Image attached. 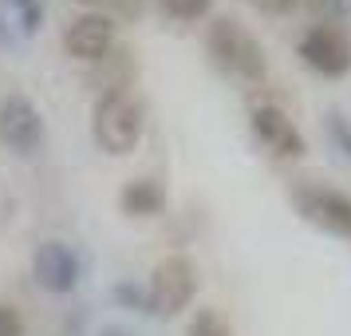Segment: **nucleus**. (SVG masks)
<instances>
[{"instance_id": "obj_4", "label": "nucleus", "mask_w": 351, "mask_h": 336, "mask_svg": "<svg viewBox=\"0 0 351 336\" xmlns=\"http://www.w3.org/2000/svg\"><path fill=\"white\" fill-rule=\"evenodd\" d=\"M300 56L312 71L335 80V76H348V67H351V40L339 28H332V24H316V28L304 32Z\"/></svg>"}, {"instance_id": "obj_12", "label": "nucleus", "mask_w": 351, "mask_h": 336, "mask_svg": "<svg viewBox=\"0 0 351 336\" xmlns=\"http://www.w3.org/2000/svg\"><path fill=\"white\" fill-rule=\"evenodd\" d=\"M158 4H162V12H166V16L186 20V24H190V20H202V16H206L213 0H158Z\"/></svg>"}, {"instance_id": "obj_7", "label": "nucleus", "mask_w": 351, "mask_h": 336, "mask_svg": "<svg viewBox=\"0 0 351 336\" xmlns=\"http://www.w3.org/2000/svg\"><path fill=\"white\" fill-rule=\"evenodd\" d=\"M114 48V24L107 16H87L71 20V28L64 32V52L71 60H83V64H103Z\"/></svg>"}, {"instance_id": "obj_15", "label": "nucleus", "mask_w": 351, "mask_h": 336, "mask_svg": "<svg viewBox=\"0 0 351 336\" xmlns=\"http://www.w3.org/2000/svg\"><path fill=\"white\" fill-rule=\"evenodd\" d=\"M99 336H130V333H123V328H103Z\"/></svg>"}, {"instance_id": "obj_9", "label": "nucleus", "mask_w": 351, "mask_h": 336, "mask_svg": "<svg viewBox=\"0 0 351 336\" xmlns=\"http://www.w3.org/2000/svg\"><path fill=\"white\" fill-rule=\"evenodd\" d=\"M253 131L261 135V143L269 146V150H276L280 159H300L304 155V135L296 131V123L280 107H256Z\"/></svg>"}, {"instance_id": "obj_13", "label": "nucleus", "mask_w": 351, "mask_h": 336, "mask_svg": "<svg viewBox=\"0 0 351 336\" xmlns=\"http://www.w3.org/2000/svg\"><path fill=\"white\" fill-rule=\"evenodd\" d=\"M0 336H24V320L12 304H0Z\"/></svg>"}, {"instance_id": "obj_2", "label": "nucleus", "mask_w": 351, "mask_h": 336, "mask_svg": "<svg viewBox=\"0 0 351 336\" xmlns=\"http://www.w3.org/2000/svg\"><path fill=\"white\" fill-rule=\"evenodd\" d=\"M209 56L225 71L241 76V80H261L265 76V48L256 44V36L245 24H237L229 16L209 24Z\"/></svg>"}, {"instance_id": "obj_10", "label": "nucleus", "mask_w": 351, "mask_h": 336, "mask_svg": "<svg viewBox=\"0 0 351 336\" xmlns=\"http://www.w3.org/2000/svg\"><path fill=\"white\" fill-rule=\"evenodd\" d=\"M119 202H123V210L134 214V218H150V214L162 210V190L150 178H138V182H127V190L119 194Z\"/></svg>"}, {"instance_id": "obj_8", "label": "nucleus", "mask_w": 351, "mask_h": 336, "mask_svg": "<svg viewBox=\"0 0 351 336\" xmlns=\"http://www.w3.org/2000/svg\"><path fill=\"white\" fill-rule=\"evenodd\" d=\"M296 202H300L304 214H308L312 222H319L324 229L343 234V238L351 234V198L348 194L328 190V186H304V190L296 194Z\"/></svg>"}, {"instance_id": "obj_1", "label": "nucleus", "mask_w": 351, "mask_h": 336, "mask_svg": "<svg viewBox=\"0 0 351 336\" xmlns=\"http://www.w3.org/2000/svg\"><path fill=\"white\" fill-rule=\"evenodd\" d=\"M91 135L107 155H130L143 139V103L127 91H107L95 103Z\"/></svg>"}, {"instance_id": "obj_14", "label": "nucleus", "mask_w": 351, "mask_h": 336, "mask_svg": "<svg viewBox=\"0 0 351 336\" xmlns=\"http://www.w3.org/2000/svg\"><path fill=\"white\" fill-rule=\"evenodd\" d=\"M249 4H256L261 12H272V16H285L296 8V0H249Z\"/></svg>"}, {"instance_id": "obj_3", "label": "nucleus", "mask_w": 351, "mask_h": 336, "mask_svg": "<svg viewBox=\"0 0 351 336\" xmlns=\"http://www.w3.org/2000/svg\"><path fill=\"white\" fill-rule=\"evenodd\" d=\"M193 289H197V269H193L190 257H162L154 265V277H150V309L158 317H178L193 301Z\"/></svg>"}, {"instance_id": "obj_11", "label": "nucleus", "mask_w": 351, "mask_h": 336, "mask_svg": "<svg viewBox=\"0 0 351 336\" xmlns=\"http://www.w3.org/2000/svg\"><path fill=\"white\" fill-rule=\"evenodd\" d=\"M186 336H233V328L225 324V317L217 309H197V317L190 320Z\"/></svg>"}, {"instance_id": "obj_5", "label": "nucleus", "mask_w": 351, "mask_h": 336, "mask_svg": "<svg viewBox=\"0 0 351 336\" xmlns=\"http://www.w3.org/2000/svg\"><path fill=\"white\" fill-rule=\"evenodd\" d=\"M0 143L16 155H32L44 143V119L24 96H8L0 103Z\"/></svg>"}, {"instance_id": "obj_6", "label": "nucleus", "mask_w": 351, "mask_h": 336, "mask_svg": "<svg viewBox=\"0 0 351 336\" xmlns=\"http://www.w3.org/2000/svg\"><path fill=\"white\" fill-rule=\"evenodd\" d=\"M32 273L40 289H48V293H71V289L80 285V257L71 245L64 241H40L32 254Z\"/></svg>"}]
</instances>
